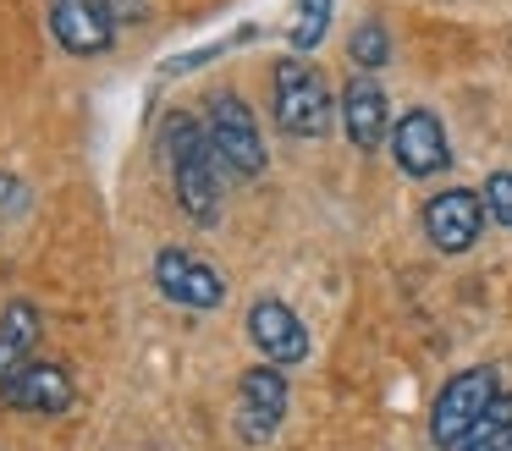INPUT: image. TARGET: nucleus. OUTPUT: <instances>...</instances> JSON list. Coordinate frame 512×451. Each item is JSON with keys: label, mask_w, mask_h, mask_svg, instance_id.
Instances as JSON below:
<instances>
[{"label": "nucleus", "mask_w": 512, "mask_h": 451, "mask_svg": "<svg viewBox=\"0 0 512 451\" xmlns=\"http://www.w3.org/2000/svg\"><path fill=\"white\" fill-rule=\"evenodd\" d=\"M166 160H171V187L177 204L193 220L221 215V160L210 149V132L193 116H166Z\"/></svg>", "instance_id": "obj_1"}, {"label": "nucleus", "mask_w": 512, "mask_h": 451, "mask_svg": "<svg viewBox=\"0 0 512 451\" xmlns=\"http://www.w3.org/2000/svg\"><path fill=\"white\" fill-rule=\"evenodd\" d=\"M496 402H501V380H496L490 363L452 374V380L441 385V396H435V407H430V440L441 451H463L468 435L485 424V413Z\"/></svg>", "instance_id": "obj_2"}, {"label": "nucleus", "mask_w": 512, "mask_h": 451, "mask_svg": "<svg viewBox=\"0 0 512 451\" xmlns=\"http://www.w3.org/2000/svg\"><path fill=\"white\" fill-rule=\"evenodd\" d=\"M270 99H276V127L292 132V138H325V132H331V88H325V77L314 72L309 61H298V55L276 61Z\"/></svg>", "instance_id": "obj_3"}, {"label": "nucleus", "mask_w": 512, "mask_h": 451, "mask_svg": "<svg viewBox=\"0 0 512 451\" xmlns=\"http://www.w3.org/2000/svg\"><path fill=\"white\" fill-rule=\"evenodd\" d=\"M204 132H210V149L221 160L226 176H259L265 171V143H259V121L254 110L243 105L237 94H215L210 116H204Z\"/></svg>", "instance_id": "obj_4"}, {"label": "nucleus", "mask_w": 512, "mask_h": 451, "mask_svg": "<svg viewBox=\"0 0 512 451\" xmlns=\"http://www.w3.org/2000/svg\"><path fill=\"white\" fill-rule=\"evenodd\" d=\"M281 418H287V380H281L276 363H259V369H248L243 380H237V435L248 440V446H265L270 435L281 429Z\"/></svg>", "instance_id": "obj_5"}, {"label": "nucleus", "mask_w": 512, "mask_h": 451, "mask_svg": "<svg viewBox=\"0 0 512 451\" xmlns=\"http://www.w3.org/2000/svg\"><path fill=\"white\" fill-rule=\"evenodd\" d=\"M485 231V198L474 187H446L424 204V237L441 253H468Z\"/></svg>", "instance_id": "obj_6"}, {"label": "nucleus", "mask_w": 512, "mask_h": 451, "mask_svg": "<svg viewBox=\"0 0 512 451\" xmlns=\"http://www.w3.org/2000/svg\"><path fill=\"white\" fill-rule=\"evenodd\" d=\"M155 281H160V292H166L171 303H182V308H221L226 303L221 270L204 264L199 253H188V248H166V253H160V259H155Z\"/></svg>", "instance_id": "obj_7"}, {"label": "nucleus", "mask_w": 512, "mask_h": 451, "mask_svg": "<svg viewBox=\"0 0 512 451\" xmlns=\"http://www.w3.org/2000/svg\"><path fill=\"white\" fill-rule=\"evenodd\" d=\"M248 341H254V347L265 352V363H276V369L309 358V325H303L281 297H259V303L248 308Z\"/></svg>", "instance_id": "obj_8"}, {"label": "nucleus", "mask_w": 512, "mask_h": 451, "mask_svg": "<svg viewBox=\"0 0 512 451\" xmlns=\"http://www.w3.org/2000/svg\"><path fill=\"white\" fill-rule=\"evenodd\" d=\"M50 33L72 55H100L116 39V11L105 0H50Z\"/></svg>", "instance_id": "obj_9"}, {"label": "nucleus", "mask_w": 512, "mask_h": 451, "mask_svg": "<svg viewBox=\"0 0 512 451\" xmlns=\"http://www.w3.org/2000/svg\"><path fill=\"white\" fill-rule=\"evenodd\" d=\"M391 160H397L408 176H435L441 171V165L452 160L441 116H435V110H408V116L391 127Z\"/></svg>", "instance_id": "obj_10"}, {"label": "nucleus", "mask_w": 512, "mask_h": 451, "mask_svg": "<svg viewBox=\"0 0 512 451\" xmlns=\"http://www.w3.org/2000/svg\"><path fill=\"white\" fill-rule=\"evenodd\" d=\"M72 374L61 369V363H28V369H17L12 380L0 385V402L17 407V413H39V418H56L72 407Z\"/></svg>", "instance_id": "obj_11"}, {"label": "nucleus", "mask_w": 512, "mask_h": 451, "mask_svg": "<svg viewBox=\"0 0 512 451\" xmlns=\"http://www.w3.org/2000/svg\"><path fill=\"white\" fill-rule=\"evenodd\" d=\"M342 127L353 138V149H380L391 138V110H386V94H380L369 77H353L342 88Z\"/></svg>", "instance_id": "obj_12"}, {"label": "nucleus", "mask_w": 512, "mask_h": 451, "mask_svg": "<svg viewBox=\"0 0 512 451\" xmlns=\"http://www.w3.org/2000/svg\"><path fill=\"white\" fill-rule=\"evenodd\" d=\"M39 341V308L28 297L0 308V385L12 380L17 369H28V352Z\"/></svg>", "instance_id": "obj_13"}, {"label": "nucleus", "mask_w": 512, "mask_h": 451, "mask_svg": "<svg viewBox=\"0 0 512 451\" xmlns=\"http://www.w3.org/2000/svg\"><path fill=\"white\" fill-rule=\"evenodd\" d=\"M347 55H353V66H364V72H380V66L391 61V39H386V28H380L375 17L358 22L353 39H347Z\"/></svg>", "instance_id": "obj_14"}, {"label": "nucleus", "mask_w": 512, "mask_h": 451, "mask_svg": "<svg viewBox=\"0 0 512 451\" xmlns=\"http://www.w3.org/2000/svg\"><path fill=\"white\" fill-rule=\"evenodd\" d=\"M463 451H512V396H501V402L490 407L485 424L468 435Z\"/></svg>", "instance_id": "obj_15"}, {"label": "nucleus", "mask_w": 512, "mask_h": 451, "mask_svg": "<svg viewBox=\"0 0 512 451\" xmlns=\"http://www.w3.org/2000/svg\"><path fill=\"white\" fill-rule=\"evenodd\" d=\"M331 28V0H298V22H292V44L298 50H314Z\"/></svg>", "instance_id": "obj_16"}, {"label": "nucleus", "mask_w": 512, "mask_h": 451, "mask_svg": "<svg viewBox=\"0 0 512 451\" xmlns=\"http://www.w3.org/2000/svg\"><path fill=\"white\" fill-rule=\"evenodd\" d=\"M479 193H485V215L501 220V226H512V171H496Z\"/></svg>", "instance_id": "obj_17"}]
</instances>
